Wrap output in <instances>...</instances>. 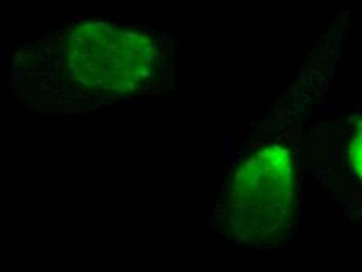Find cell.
Here are the masks:
<instances>
[{
    "instance_id": "6da1fadb",
    "label": "cell",
    "mask_w": 362,
    "mask_h": 272,
    "mask_svg": "<svg viewBox=\"0 0 362 272\" xmlns=\"http://www.w3.org/2000/svg\"><path fill=\"white\" fill-rule=\"evenodd\" d=\"M229 225L239 241L265 239L284 224L292 203V171L287 152L270 147L237 171L231 191Z\"/></svg>"
},
{
    "instance_id": "7a4b0ae2",
    "label": "cell",
    "mask_w": 362,
    "mask_h": 272,
    "mask_svg": "<svg viewBox=\"0 0 362 272\" xmlns=\"http://www.w3.org/2000/svg\"><path fill=\"white\" fill-rule=\"evenodd\" d=\"M350 160L356 172L362 177V120L357 124L356 133L350 144Z\"/></svg>"
},
{
    "instance_id": "3957f363",
    "label": "cell",
    "mask_w": 362,
    "mask_h": 272,
    "mask_svg": "<svg viewBox=\"0 0 362 272\" xmlns=\"http://www.w3.org/2000/svg\"><path fill=\"white\" fill-rule=\"evenodd\" d=\"M38 86H39V89H41V91H48V89H50L47 85H45V81H41V83H39Z\"/></svg>"
},
{
    "instance_id": "277c9868",
    "label": "cell",
    "mask_w": 362,
    "mask_h": 272,
    "mask_svg": "<svg viewBox=\"0 0 362 272\" xmlns=\"http://www.w3.org/2000/svg\"><path fill=\"white\" fill-rule=\"evenodd\" d=\"M134 88H136V81H131V83L126 85V89H128V91H133Z\"/></svg>"
},
{
    "instance_id": "5b68a950",
    "label": "cell",
    "mask_w": 362,
    "mask_h": 272,
    "mask_svg": "<svg viewBox=\"0 0 362 272\" xmlns=\"http://www.w3.org/2000/svg\"><path fill=\"white\" fill-rule=\"evenodd\" d=\"M81 10H94V5H81Z\"/></svg>"
},
{
    "instance_id": "8992f818",
    "label": "cell",
    "mask_w": 362,
    "mask_h": 272,
    "mask_svg": "<svg viewBox=\"0 0 362 272\" xmlns=\"http://www.w3.org/2000/svg\"><path fill=\"white\" fill-rule=\"evenodd\" d=\"M141 75H142V77H150V72L144 69V70H141Z\"/></svg>"
}]
</instances>
